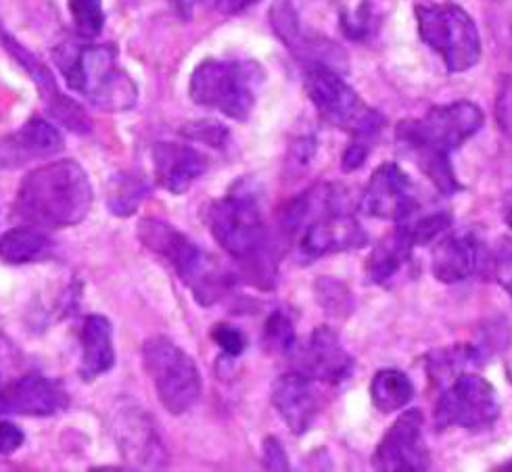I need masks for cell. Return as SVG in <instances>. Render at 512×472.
Returning a JSON list of instances; mask_svg holds the SVG:
<instances>
[{
    "instance_id": "4316f807",
    "label": "cell",
    "mask_w": 512,
    "mask_h": 472,
    "mask_svg": "<svg viewBox=\"0 0 512 472\" xmlns=\"http://www.w3.org/2000/svg\"><path fill=\"white\" fill-rule=\"evenodd\" d=\"M147 193H149V186L143 178L132 176V174H120L109 182L107 205L111 209V214L128 218L138 207H141Z\"/></svg>"
},
{
    "instance_id": "f546056e",
    "label": "cell",
    "mask_w": 512,
    "mask_h": 472,
    "mask_svg": "<svg viewBox=\"0 0 512 472\" xmlns=\"http://www.w3.org/2000/svg\"><path fill=\"white\" fill-rule=\"evenodd\" d=\"M69 13H72L74 26L80 38L92 40L103 32L105 11L103 0H69Z\"/></svg>"
},
{
    "instance_id": "9a60e30c",
    "label": "cell",
    "mask_w": 512,
    "mask_h": 472,
    "mask_svg": "<svg viewBox=\"0 0 512 472\" xmlns=\"http://www.w3.org/2000/svg\"><path fill=\"white\" fill-rule=\"evenodd\" d=\"M69 395L57 383L40 374H26L0 389V414L44 418L61 412Z\"/></svg>"
},
{
    "instance_id": "ffe728a7",
    "label": "cell",
    "mask_w": 512,
    "mask_h": 472,
    "mask_svg": "<svg viewBox=\"0 0 512 472\" xmlns=\"http://www.w3.org/2000/svg\"><path fill=\"white\" fill-rule=\"evenodd\" d=\"M63 149L61 132L46 120L32 117L13 136H9L0 151V161L9 165H19L32 159L51 157Z\"/></svg>"
},
{
    "instance_id": "44dd1931",
    "label": "cell",
    "mask_w": 512,
    "mask_h": 472,
    "mask_svg": "<svg viewBox=\"0 0 512 472\" xmlns=\"http://www.w3.org/2000/svg\"><path fill=\"white\" fill-rule=\"evenodd\" d=\"M80 376L84 381H95L107 374L115 364L113 326L105 316L92 314L84 320L80 330Z\"/></svg>"
},
{
    "instance_id": "4fadbf2b",
    "label": "cell",
    "mask_w": 512,
    "mask_h": 472,
    "mask_svg": "<svg viewBox=\"0 0 512 472\" xmlns=\"http://www.w3.org/2000/svg\"><path fill=\"white\" fill-rule=\"evenodd\" d=\"M360 203L368 216L391 222H406L418 209L412 180L395 163H383L372 172Z\"/></svg>"
},
{
    "instance_id": "cb8c5ba5",
    "label": "cell",
    "mask_w": 512,
    "mask_h": 472,
    "mask_svg": "<svg viewBox=\"0 0 512 472\" xmlns=\"http://www.w3.org/2000/svg\"><path fill=\"white\" fill-rule=\"evenodd\" d=\"M122 418H124V420H120L122 427H120L118 435H115V439H118L120 445L124 447V454L132 462L159 464L155 460V456L161 454V447H159V439L153 431V422L149 420V416L130 410Z\"/></svg>"
},
{
    "instance_id": "60d3db41",
    "label": "cell",
    "mask_w": 512,
    "mask_h": 472,
    "mask_svg": "<svg viewBox=\"0 0 512 472\" xmlns=\"http://www.w3.org/2000/svg\"><path fill=\"white\" fill-rule=\"evenodd\" d=\"M216 3V9L224 15H237L245 9H249L251 5L260 3V0H214Z\"/></svg>"
},
{
    "instance_id": "83f0119b",
    "label": "cell",
    "mask_w": 512,
    "mask_h": 472,
    "mask_svg": "<svg viewBox=\"0 0 512 472\" xmlns=\"http://www.w3.org/2000/svg\"><path fill=\"white\" fill-rule=\"evenodd\" d=\"M481 364V351L471 345H456L450 349H437L429 356V374L435 383L456 379L464 366Z\"/></svg>"
},
{
    "instance_id": "7402d4cb",
    "label": "cell",
    "mask_w": 512,
    "mask_h": 472,
    "mask_svg": "<svg viewBox=\"0 0 512 472\" xmlns=\"http://www.w3.org/2000/svg\"><path fill=\"white\" fill-rule=\"evenodd\" d=\"M414 247L416 243L410 226L406 222H400V226L387 232L381 243L375 247V251L370 253L366 262V274L370 282H375V285L389 282L408 262Z\"/></svg>"
},
{
    "instance_id": "484cf974",
    "label": "cell",
    "mask_w": 512,
    "mask_h": 472,
    "mask_svg": "<svg viewBox=\"0 0 512 472\" xmlns=\"http://www.w3.org/2000/svg\"><path fill=\"white\" fill-rule=\"evenodd\" d=\"M370 397L377 410L391 414L408 406V401L414 397V387L402 370L383 368L372 376Z\"/></svg>"
},
{
    "instance_id": "ba28073f",
    "label": "cell",
    "mask_w": 512,
    "mask_h": 472,
    "mask_svg": "<svg viewBox=\"0 0 512 472\" xmlns=\"http://www.w3.org/2000/svg\"><path fill=\"white\" fill-rule=\"evenodd\" d=\"M418 34L444 59L450 74L469 72L481 59V36L473 17L454 3L418 5Z\"/></svg>"
},
{
    "instance_id": "ab89813d",
    "label": "cell",
    "mask_w": 512,
    "mask_h": 472,
    "mask_svg": "<svg viewBox=\"0 0 512 472\" xmlns=\"http://www.w3.org/2000/svg\"><path fill=\"white\" fill-rule=\"evenodd\" d=\"M368 149H370V143H366V140H358L354 138L352 145H349L343 153V168L347 172H352L356 168H360V165L366 161L368 157Z\"/></svg>"
},
{
    "instance_id": "9c48e42d",
    "label": "cell",
    "mask_w": 512,
    "mask_h": 472,
    "mask_svg": "<svg viewBox=\"0 0 512 472\" xmlns=\"http://www.w3.org/2000/svg\"><path fill=\"white\" fill-rule=\"evenodd\" d=\"M207 226L218 245L237 262L258 264L268 251V228L262 209L245 191H232L209 205Z\"/></svg>"
},
{
    "instance_id": "ac0fdd59",
    "label": "cell",
    "mask_w": 512,
    "mask_h": 472,
    "mask_svg": "<svg viewBox=\"0 0 512 472\" xmlns=\"http://www.w3.org/2000/svg\"><path fill=\"white\" fill-rule=\"evenodd\" d=\"M3 42H5V46L9 49V53L23 67H26L28 72H30V76L36 80V84L40 88V94H42V99L46 103V111L51 113L53 120H57L65 128L74 130V132H80V134L90 132L92 124H90L88 113L76 101L65 97V94L57 88L55 78L51 76L49 69H46V65L38 57H34L30 51L23 49V46L17 44L11 36L3 34Z\"/></svg>"
},
{
    "instance_id": "8992f818",
    "label": "cell",
    "mask_w": 512,
    "mask_h": 472,
    "mask_svg": "<svg viewBox=\"0 0 512 472\" xmlns=\"http://www.w3.org/2000/svg\"><path fill=\"white\" fill-rule=\"evenodd\" d=\"M264 72L253 61L205 59L191 76V99L230 120L245 122L251 115Z\"/></svg>"
},
{
    "instance_id": "d6a6232c",
    "label": "cell",
    "mask_w": 512,
    "mask_h": 472,
    "mask_svg": "<svg viewBox=\"0 0 512 472\" xmlns=\"http://www.w3.org/2000/svg\"><path fill=\"white\" fill-rule=\"evenodd\" d=\"M316 293H318V301H320L322 308L331 312V314H345L343 305L352 301V297H349V291H347L343 282L329 280V278L318 280Z\"/></svg>"
},
{
    "instance_id": "8fae6325",
    "label": "cell",
    "mask_w": 512,
    "mask_h": 472,
    "mask_svg": "<svg viewBox=\"0 0 512 472\" xmlns=\"http://www.w3.org/2000/svg\"><path fill=\"white\" fill-rule=\"evenodd\" d=\"M500 399L490 381L479 374H458L435 406V429H487L498 420Z\"/></svg>"
},
{
    "instance_id": "4dcf8cb0",
    "label": "cell",
    "mask_w": 512,
    "mask_h": 472,
    "mask_svg": "<svg viewBox=\"0 0 512 472\" xmlns=\"http://www.w3.org/2000/svg\"><path fill=\"white\" fill-rule=\"evenodd\" d=\"M487 257L496 282L512 297V236H502Z\"/></svg>"
},
{
    "instance_id": "1f68e13d",
    "label": "cell",
    "mask_w": 512,
    "mask_h": 472,
    "mask_svg": "<svg viewBox=\"0 0 512 472\" xmlns=\"http://www.w3.org/2000/svg\"><path fill=\"white\" fill-rule=\"evenodd\" d=\"M452 224L450 214H444V211H439V214H431L425 218H418L416 222L408 224L414 236V243L416 245H427L433 239H437L439 234H444Z\"/></svg>"
},
{
    "instance_id": "ee69618b",
    "label": "cell",
    "mask_w": 512,
    "mask_h": 472,
    "mask_svg": "<svg viewBox=\"0 0 512 472\" xmlns=\"http://www.w3.org/2000/svg\"><path fill=\"white\" fill-rule=\"evenodd\" d=\"M502 470H512V462H508V464H506V468H502Z\"/></svg>"
},
{
    "instance_id": "d590c367",
    "label": "cell",
    "mask_w": 512,
    "mask_h": 472,
    "mask_svg": "<svg viewBox=\"0 0 512 472\" xmlns=\"http://www.w3.org/2000/svg\"><path fill=\"white\" fill-rule=\"evenodd\" d=\"M182 134L201 140V143L212 145V147H222L228 140V130L216 122H195L191 126H186Z\"/></svg>"
},
{
    "instance_id": "52a82bcc",
    "label": "cell",
    "mask_w": 512,
    "mask_h": 472,
    "mask_svg": "<svg viewBox=\"0 0 512 472\" xmlns=\"http://www.w3.org/2000/svg\"><path fill=\"white\" fill-rule=\"evenodd\" d=\"M304 86L316 111L327 124L370 143L385 126V117L370 109L335 67L324 63L306 65Z\"/></svg>"
},
{
    "instance_id": "e575fe53",
    "label": "cell",
    "mask_w": 512,
    "mask_h": 472,
    "mask_svg": "<svg viewBox=\"0 0 512 472\" xmlns=\"http://www.w3.org/2000/svg\"><path fill=\"white\" fill-rule=\"evenodd\" d=\"M496 122L504 136L512 138V76H504L496 97Z\"/></svg>"
},
{
    "instance_id": "d6986e66",
    "label": "cell",
    "mask_w": 512,
    "mask_h": 472,
    "mask_svg": "<svg viewBox=\"0 0 512 472\" xmlns=\"http://www.w3.org/2000/svg\"><path fill=\"white\" fill-rule=\"evenodd\" d=\"M151 155L157 184L172 195L189 191L191 184L209 168V159L203 153L180 143H157Z\"/></svg>"
},
{
    "instance_id": "3957f363",
    "label": "cell",
    "mask_w": 512,
    "mask_h": 472,
    "mask_svg": "<svg viewBox=\"0 0 512 472\" xmlns=\"http://www.w3.org/2000/svg\"><path fill=\"white\" fill-rule=\"evenodd\" d=\"M92 184L74 159L53 161L21 180L15 211L21 220L42 228L76 226L90 214Z\"/></svg>"
},
{
    "instance_id": "30bf717a",
    "label": "cell",
    "mask_w": 512,
    "mask_h": 472,
    "mask_svg": "<svg viewBox=\"0 0 512 472\" xmlns=\"http://www.w3.org/2000/svg\"><path fill=\"white\" fill-rule=\"evenodd\" d=\"M143 364L155 393L170 414L189 412L201 397L203 381L195 360L168 337H151L143 345Z\"/></svg>"
},
{
    "instance_id": "5bb4252c",
    "label": "cell",
    "mask_w": 512,
    "mask_h": 472,
    "mask_svg": "<svg viewBox=\"0 0 512 472\" xmlns=\"http://www.w3.org/2000/svg\"><path fill=\"white\" fill-rule=\"evenodd\" d=\"M297 372L320 385H341L352 374L354 360L349 356L331 326H318L306 345L293 351Z\"/></svg>"
},
{
    "instance_id": "7a4b0ae2",
    "label": "cell",
    "mask_w": 512,
    "mask_h": 472,
    "mask_svg": "<svg viewBox=\"0 0 512 472\" xmlns=\"http://www.w3.org/2000/svg\"><path fill=\"white\" fill-rule=\"evenodd\" d=\"M283 224L295 236L297 255L306 264L366 245V232L339 184H318L293 199L285 209Z\"/></svg>"
},
{
    "instance_id": "d4e9b609",
    "label": "cell",
    "mask_w": 512,
    "mask_h": 472,
    "mask_svg": "<svg viewBox=\"0 0 512 472\" xmlns=\"http://www.w3.org/2000/svg\"><path fill=\"white\" fill-rule=\"evenodd\" d=\"M51 249L49 236L34 226H19L0 236V259L11 266L36 262Z\"/></svg>"
},
{
    "instance_id": "7c38bea8",
    "label": "cell",
    "mask_w": 512,
    "mask_h": 472,
    "mask_svg": "<svg viewBox=\"0 0 512 472\" xmlns=\"http://www.w3.org/2000/svg\"><path fill=\"white\" fill-rule=\"evenodd\" d=\"M429 464L423 412L408 410L393 422L377 445L372 466L381 472H421L429 470Z\"/></svg>"
},
{
    "instance_id": "b9f144b4",
    "label": "cell",
    "mask_w": 512,
    "mask_h": 472,
    "mask_svg": "<svg viewBox=\"0 0 512 472\" xmlns=\"http://www.w3.org/2000/svg\"><path fill=\"white\" fill-rule=\"evenodd\" d=\"M197 3H199V0H170V5H172L184 19H189V17L193 15V9L197 7Z\"/></svg>"
},
{
    "instance_id": "603a6c76",
    "label": "cell",
    "mask_w": 512,
    "mask_h": 472,
    "mask_svg": "<svg viewBox=\"0 0 512 472\" xmlns=\"http://www.w3.org/2000/svg\"><path fill=\"white\" fill-rule=\"evenodd\" d=\"M270 23L278 40H281L291 53H295V57L304 59L308 65L310 63L329 65L327 59L322 57L324 53H320L318 40H310L304 34V30H301L299 17L291 0H276L270 9Z\"/></svg>"
},
{
    "instance_id": "74e56055",
    "label": "cell",
    "mask_w": 512,
    "mask_h": 472,
    "mask_svg": "<svg viewBox=\"0 0 512 472\" xmlns=\"http://www.w3.org/2000/svg\"><path fill=\"white\" fill-rule=\"evenodd\" d=\"M23 441H26V435H23V431L15 422H0V456H9L17 452Z\"/></svg>"
},
{
    "instance_id": "5b68a950",
    "label": "cell",
    "mask_w": 512,
    "mask_h": 472,
    "mask_svg": "<svg viewBox=\"0 0 512 472\" xmlns=\"http://www.w3.org/2000/svg\"><path fill=\"white\" fill-rule=\"evenodd\" d=\"M138 239L155 255L166 259L197 303L214 305L232 287L230 272L172 224L145 218L138 224Z\"/></svg>"
},
{
    "instance_id": "2e32d148",
    "label": "cell",
    "mask_w": 512,
    "mask_h": 472,
    "mask_svg": "<svg viewBox=\"0 0 512 472\" xmlns=\"http://www.w3.org/2000/svg\"><path fill=\"white\" fill-rule=\"evenodd\" d=\"M272 406L281 414L291 433L301 437L314 427L322 408V397L316 381L295 370L276 379L272 387Z\"/></svg>"
},
{
    "instance_id": "6da1fadb",
    "label": "cell",
    "mask_w": 512,
    "mask_h": 472,
    "mask_svg": "<svg viewBox=\"0 0 512 472\" xmlns=\"http://www.w3.org/2000/svg\"><path fill=\"white\" fill-rule=\"evenodd\" d=\"M485 122L471 101L433 107L421 120H404L395 128L398 143L444 195L460 191L450 155L473 138Z\"/></svg>"
},
{
    "instance_id": "7bdbcfd3",
    "label": "cell",
    "mask_w": 512,
    "mask_h": 472,
    "mask_svg": "<svg viewBox=\"0 0 512 472\" xmlns=\"http://www.w3.org/2000/svg\"><path fill=\"white\" fill-rule=\"evenodd\" d=\"M504 222L512 230V191L504 199Z\"/></svg>"
},
{
    "instance_id": "277c9868",
    "label": "cell",
    "mask_w": 512,
    "mask_h": 472,
    "mask_svg": "<svg viewBox=\"0 0 512 472\" xmlns=\"http://www.w3.org/2000/svg\"><path fill=\"white\" fill-rule=\"evenodd\" d=\"M53 59L67 86L80 92L95 107L120 113L136 105L138 88L118 65L115 46L63 42L53 51Z\"/></svg>"
},
{
    "instance_id": "f35d334b",
    "label": "cell",
    "mask_w": 512,
    "mask_h": 472,
    "mask_svg": "<svg viewBox=\"0 0 512 472\" xmlns=\"http://www.w3.org/2000/svg\"><path fill=\"white\" fill-rule=\"evenodd\" d=\"M264 464L268 470H289V460L278 439L268 437L264 441Z\"/></svg>"
},
{
    "instance_id": "8d00e7d4",
    "label": "cell",
    "mask_w": 512,
    "mask_h": 472,
    "mask_svg": "<svg viewBox=\"0 0 512 472\" xmlns=\"http://www.w3.org/2000/svg\"><path fill=\"white\" fill-rule=\"evenodd\" d=\"M341 28L345 34L354 40H362L372 32V11L368 7V0L362 9L356 11V15H345L341 17Z\"/></svg>"
},
{
    "instance_id": "836d02e7",
    "label": "cell",
    "mask_w": 512,
    "mask_h": 472,
    "mask_svg": "<svg viewBox=\"0 0 512 472\" xmlns=\"http://www.w3.org/2000/svg\"><path fill=\"white\" fill-rule=\"evenodd\" d=\"M212 339L230 358H239L241 353L247 349V337L243 330L230 326V324H218L212 330Z\"/></svg>"
},
{
    "instance_id": "f1b7e54d",
    "label": "cell",
    "mask_w": 512,
    "mask_h": 472,
    "mask_svg": "<svg viewBox=\"0 0 512 472\" xmlns=\"http://www.w3.org/2000/svg\"><path fill=\"white\" fill-rule=\"evenodd\" d=\"M264 341L266 347L278 356H291L295 351V322L285 310H276L270 314L264 326Z\"/></svg>"
},
{
    "instance_id": "e0dca14e",
    "label": "cell",
    "mask_w": 512,
    "mask_h": 472,
    "mask_svg": "<svg viewBox=\"0 0 512 472\" xmlns=\"http://www.w3.org/2000/svg\"><path fill=\"white\" fill-rule=\"evenodd\" d=\"M485 251L483 236L475 230L448 234L433 251V276L444 285H456V282L467 280L475 276L487 262Z\"/></svg>"
}]
</instances>
